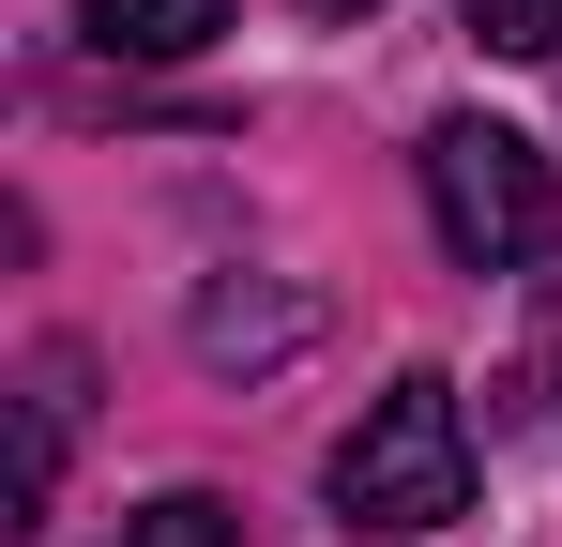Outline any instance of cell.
I'll return each instance as SVG.
<instances>
[{
	"instance_id": "1",
	"label": "cell",
	"mask_w": 562,
	"mask_h": 547,
	"mask_svg": "<svg viewBox=\"0 0 562 547\" xmlns=\"http://www.w3.org/2000/svg\"><path fill=\"white\" fill-rule=\"evenodd\" d=\"M335 517L350 533H441L471 517V411L441 365H411L395 395H366V426L335 442Z\"/></svg>"
},
{
	"instance_id": "7",
	"label": "cell",
	"mask_w": 562,
	"mask_h": 547,
	"mask_svg": "<svg viewBox=\"0 0 562 547\" xmlns=\"http://www.w3.org/2000/svg\"><path fill=\"white\" fill-rule=\"evenodd\" d=\"M304 15H366V0H304Z\"/></svg>"
},
{
	"instance_id": "6",
	"label": "cell",
	"mask_w": 562,
	"mask_h": 547,
	"mask_svg": "<svg viewBox=\"0 0 562 547\" xmlns=\"http://www.w3.org/2000/svg\"><path fill=\"white\" fill-rule=\"evenodd\" d=\"M471 46H502V62H562V0H471Z\"/></svg>"
},
{
	"instance_id": "4",
	"label": "cell",
	"mask_w": 562,
	"mask_h": 547,
	"mask_svg": "<svg viewBox=\"0 0 562 547\" xmlns=\"http://www.w3.org/2000/svg\"><path fill=\"white\" fill-rule=\"evenodd\" d=\"M228 31V0H92V46L106 62H198Z\"/></svg>"
},
{
	"instance_id": "2",
	"label": "cell",
	"mask_w": 562,
	"mask_h": 547,
	"mask_svg": "<svg viewBox=\"0 0 562 547\" xmlns=\"http://www.w3.org/2000/svg\"><path fill=\"white\" fill-rule=\"evenodd\" d=\"M426 213H441V259L457 274L548 259V153L517 122H441L426 137Z\"/></svg>"
},
{
	"instance_id": "3",
	"label": "cell",
	"mask_w": 562,
	"mask_h": 547,
	"mask_svg": "<svg viewBox=\"0 0 562 547\" xmlns=\"http://www.w3.org/2000/svg\"><path fill=\"white\" fill-rule=\"evenodd\" d=\"M304 350V289H213L198 304V365H289Z\"/></svg>"
},
{
	"instance_id": "5",
	"label": "cell",
	"mask_w": 562,
	"mask_h": 547,
	"mask_svg": "<svg viewBox=\"0 0 562 547\" xmlns=\"http://www.w3.org/2000/svg\"><path fill=\"white\" fill-rule=\"evenodd\" d=\"M106 547H244V517H228L213 487H168V502H137V517H122Z\"/></svg>"
}]
</instances>
